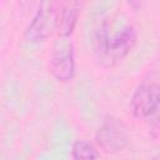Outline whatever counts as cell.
Wrapping results in <instances>:
<instances>
[{"label":"cell","instance_id":"277c9868","mask_svg":"<svg viewBox=\"0 0 160 160\" xmlns=\"http://www.w3.org/2000/svg\"><path fill=\"white\" fill-rule=\"evenodd\" d=\"M50 70L54 78L60 82H68L75 74V51L74 44L69 38H60L50 58Z\"/></svg>","mask_w":160,"mask_h":160},{"label":"cell","instance_id":"7a4b0ae2","mask_svg":"<svg viewBox=\"0 0 160 160\" xmlns=\"http://www.w3.org/2000/svg\"><path fill=\"white\" fill-rule=\"evenodd\" d=\"M62 0H39L36 11L31 18L24 38L30 44L46 41L58 30Z\"/></svg>","mask_w":160,"mask_h":160},{"label":"cell","instance_id":"5b68a950","mask_svg":"<svg viewBox=\"0 0 160 160\" xmlns=\"http://www.w3.org/2000/svg\"><path fill=\"white\" fill-rule=\"evenodd\" d=\"M160 110V85L154 82L139 85L130 99V111L134 118L145 120Z\"/></svg>","mask_w":160,"mask_h":160},{"label":"cell","instance_id":"8992f818","mask_svg":"<svg viewBox=\"0 0 160 160\" xmlns=\"http://www.w3.org/2000/svg\"><path fill=\"white\" fill-rule=\"evenodd\" d=\"M80 9L81 0H65V2H62L59 26L56 30L59 38H70L78 24Z\"/></svg>","mask_w":160,"mask_h":160},{"label":"cell","instance_id":"ba28073f","mask_svg":"<svg viewBox=\"0 0 160 160\" xmlns=\"http://www.w3.org/2000/svg\"><path fill=\"white\" fill-rule=\"evenodd\" d=\"M35 0H21V5L24 8H28V6H31V4L34 2Z\"/></svg>","mask_w":160,"mask_h":160},{"label":"cell","instance_id":"52a82bcc","mask_svg":"<svg viewBox=\"0 0 160 160\" xmlns=\"http://www.w3.org/2000/svg\"><path fill=\"white\" fill-rule=\"evenodd\" d=\"M100 154L98 150L88 141L85 140H78L72 144L71 148V158L75 160H81V159H98Z\"/></svg>","mask_w":160,"mask_h":160},{"label":"cell","instance_id":"6da1fadb","mask_svg":"<svg viewBox=\"0 0 160 160\" xmlns=\"http://www.w3.org/2000/svg\"><path fill=\"white\" fill-rule=\"evenodd\" d=\"M138 40V31L134 25L125 24L111 32L108 21H104L96 31L95 54L104 66H114L122 61L132 50Z\"/></svg>","mask_w":160,"mask_h":160},{"label":"cell","instance_id":"3957f363","mask_svg":"<svg viewBox=\"0 0 160 160\" xmlns=\"http://www.w3.org/2000/svg\"><path fill=\"white\" fill-rule=\"evenodd\" d=\"M95 141L105 154H116L126 149L130 134L122 121L114 116H108L96 130Z\"/></svg>","mask_w":160,"mask_h":160}]
</instances>
